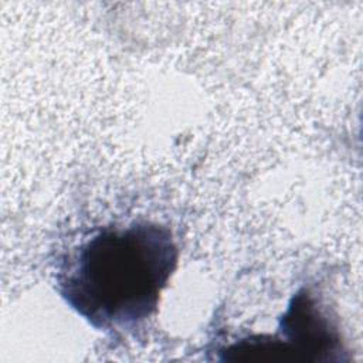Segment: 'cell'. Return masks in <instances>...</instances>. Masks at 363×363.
I'll return each mask as SVG.
<instances>
[{
	"mask_svg": "<svg viewBox=\"0 0 363 363\" xmlns=\"http://www.w3.org/2000/svg\"><path fill=\"white\" fill-rule=\"evenodd\" d=\"M176 264L177 247L163 225L95 227L61 258L57 288L95 328L129 329L153 315Z\"/></svg>",
	"mask_w": 363,
	"mask_h": 363,
	"instance_id": "cell-1",
	"label": "cell"
},
{
	"mask_svg": "<svg viewBox=\"0 0 363 363\" xmlns=\"http://www.w3.org/2000/svg\"><path fill=\"white\" fill-rule=\"evenodd\" d=\"M282 339L277 337L288 362L330 360L339 350V335L329 318L308 291H299L288 305L281 322Z\"/></svg>",
	"mask_w": 363,
	"mask_h": 363,
	"instance_id": "cell-2",
	"label": "cell"
}]
</instances>
